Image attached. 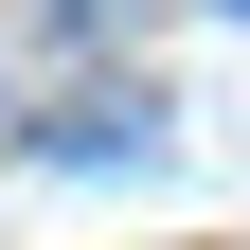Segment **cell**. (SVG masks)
Returning a JSON list of instances; mask_svg holds the SVG:
<instances>
[{
  "mask_svg": "<svg viewBox=\"0 0 250 250\" xmlns=\"http://www.w3.org/2000/svg\"><path fill=\"white\" fill-rule=\"evenodd\" d=\"M232 18H250V0H232Z\"/></svg>",
  "mask_w": 250,
  "mask_h": 250,
  "instance_id": "cell-1",
  "label": "cell"
}]
</instances>
